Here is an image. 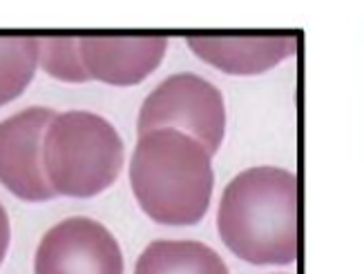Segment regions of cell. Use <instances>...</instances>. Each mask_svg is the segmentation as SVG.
Instances as JSON below:
<instances>
[{"label": "cell", "instance_id": "4", "mask_svg": "<svg viewBox=\"0 0 364 274\" xmlns=\"http://www.w3.org/2000/svg\"><path fill=\"white\" fill-rule=\"evenodd\" d=\"M136 130L139 136L152 130H183L215 154L226 132L224 96L210 80L197 74H172L141 105Z\"/></svg>", "mask_w": 364, "mask_h": 274}, {"label": "cell", "instance_id": "12", "mask_svg": "<svg viewBox=\"0 0 364 274\" xmlns=\"http://www.w3.org/2000/svg\"><path fill=\"white\" fill-rule=\"evenodd\" d=\"M9 217L5 212V207L0 205V263H3L5 254H7V248H9Z\"/></svg>", "mask_w": 364, "mask_h": 274}, {"label": "cell", "instance_id": "2", "mask_svg": "<svg viewBox=\"0 0 364 274\" xmlns=\"http://www.w3.org/2000/svg\"><path fill=\"white\" fill-rule=\"evenodd\" d=\"M210 152L177 130L141 134L130 160L132 192L144 212L164 225H193L213 197Z\"/></svg>", "mask_w": 364, "mask_h": 274}, {"label": "cell", "instance_id": "3", "mask_svg": "<svg viewBox=\"0 0 364 274\" xmlns=\"http://www.w3.org/2000/svg\"><path fill=\"white\" fill-rule=\"evenodd\" d=\"M43 168L54 194L90 199L117 181L123 141L117 127L99 114L60 111L45 130Z\"/></svg>", "mask_w": 364, "mask_h": 274}, {"label": "cell", "instance_id": "6", "mask_svg": "<svg viewBox=\"0 0 364 274\" xmlns=\"http://www.w3.org/2000/svg\"><path fill=\"white\" fill-rule=\"evenodd\" d=\"M52 119L50 107H27L0 121V183L23 201L56 197L43 168V138Z\"/></svg>", "mask_w": 364, "mask_h": 274}, {"label": "cell", "instance_id": "7", "mask_svg": "<svg viewBox=\"0 0 364 274\" xmlns=\"http://www.w3.org/2000/svg\"><path fill=\"white\" fill-rule=\"evenodd\" d=\"M166 34H85L78 52L90 78L109 85H136L161 65Z\"/></svg>", "mask_w": 364, "mask_h": 274}, {"label": "cell", "instance_id": "8", "mask_svg": "<svg viewBox=\"0 0 364 274\" xmlns=\"http://www.w3.org/2000/svg\"><path fill=\"white\" fill-rule=\"evenodd\" d=\"M188 47L201 60L237 76H252L275 67L297 52L293 31H262V34H186Z\"/></svg>", "mask_w": 364, "mask_h": 274}, {"label": "cell", "instance_id": "9", "mask_svg": "<svg viewBox=\"0 0 364 274\" xmlns=\"http://www.w3.org/2000/svg\"><path fill=\"white\" fill-rule=\"evenodd\" d=\"M134 274H228L224 259L199 241H152L136 259Z\"/></svg>", "mask_w": 364, "mask_h": 274}, {"label": "cell", "instance_id": "10", "mask_svg": "<svg viewBox=\"0 0 364 274\" xmlns=\"http://www.w3.org/2000/svg\"><path fill=\"white\" fill-rule=\"evenodd\" d=\"M38 36L0 34V105L14 101L34 78Z\"/></svg>", "mask_w": 364, "mask_h": 274}, {"label": "cell", "instance_id": "5", "mask_svg": "<svg viewBox=\"0 0 364 274\" xmlns=\"http://www.w3.org/2000/svg\"><path fill=\"white\" fill-rule=\"evenodd\" d=\"M34 274H123V254L103 223L72 217L41 239Z\"/></svg>", "mask_w": 364, "mask_h": 274}, {"label": "cell", "instance_id": "11", "mask_svg": "<svg viewBox=\"0 0 364 274\" xmlns=\"http://www.w3.org/2000/svg\"><path fill=\"white\" fill-rule=\"evenodd\" d=\"M38 62L41 67L65 83H85L90 80L78 52V36H38Z\"/></svg>", "mask_w": 364, "mask_h": 274}, {"label": "cell", "instance_id": "1", "mask_svg": "<svg viewBox=\"0 0 364 274\" xmlns=\"http://www.w3.org/2000/svg\"><path fill=\"white\" fill-rule=\"evenodd\" d=\"M221 241L255 265H287L297 259V179L273 168H250L226 185L219 201Z\"/></svg>", "mask_w": 364, "mask_h": 274}]
</instances>
